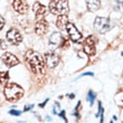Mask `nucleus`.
I'll return each instance as SVG.
<instances>
[{
	"mask_svg": "<svg viewBox=\"0 0 123 123\" xmlns=\"http://www.w3.org/2000/svg\"><path fill=\"white\" fill-rule=\"evenodd\" d=\"M32 10L35 11L36 17L42 18V17L46 13V11H47V8H46V6H43L40 2H35L34 6H32Z\"/></svg>",
	"mask_w": 123,
	"mask_h": 123,
	"instance_id": "13",
	"label": "nucleus"
},
{
	"mask_svg": "<svg viewBox=\"0 0 123 123\" xmlns=\"http://www.w3.org/2000/svg\"><path fill=\"white\" fill-rule=\"evenodd\" d=\"M26 62L29 65L30 69L32 71V73L35 74H44L45 73V62L42 59V57L37 54L36 52H34L32 49H28L25 55Z\"/></svg>",
	"mask_w": 123,
	"mask_h": 123,
	"instance_id": "1",
	"label": "nucleus"
},
{
	"mask_svg": "<svg viewBox=\"0 0 123 123\" xmlns=\"http://www.w3.org/2000/svg\"><path fill=\"white\" fill-rule=\"evenodd\" d=\"M63 39H64V37L59 32H53L52 35H50V37H49V44L52 46L58 47V46H61Z\"/></svg>",
	"mask_w": 123,
	"mask_h": 123,
	"instance_id": "12",
	"label": "nucleus"
},
{
	"mask_svg": "<svg viewBox=\"0 0 123 123\" xmlns=\"http://www.w3.org/2000/svg\"><path fill=\"white\" fill-rule=\"evenodd\" d=\"M80 106H81V103H77V105H76V109H75V112H74V115L76 117H80V113H78V110H80Z\"/></svg>",
	"mask_w": 123,
	"mask_h": 123,
	"instance_id": "20",
	"label": "nucleus"
},
{
	"mask_svg": "<svg viewBox=\"0 0 123 123\" xmlns=\"http://www.w3.org/2000/svg\"><path fill=\"white\" fill-rule=\"evenodd\" d=\"M47 30H48V24H47L46 20L40 19V20H38V21L36 23L35 31H36L37 35H39V36L44 35V34L47 32Z\"/></svg>",
	"mask_w": 123,
	"mask_h": 123,
	"instance_id": "10",
	"label": "nucleus"
},
{
	"mask_svg": "<svg viewBox=\"0 0 123 123\" xmlns=\"http://www.w3.org/2000/svg\"><path fill=\"white\" fill-rule=\"evenodd\" d=\"M94 28L101 34H105L110 30V19L106 17H96L94 21Z\"/></svg>",
	"mask_w": 123,
	"mask_h": 123,
	"instance_id": "3",
	"label": "nucleus"
},
{
	"mask_svg": "<svg viewBox=\"0 0 123 123\" xmlns=\"http://www.w3.org/2000/svg\"><path fill=\"white\" fill-rule=\"evenodd\" d=\"M59 57L58 55H56L55 53H46L45 54V65H47V67L54 68L59 64Z\"/></svg>",
	"mask_w": 123,
	"mask_h": 123,
	"instance_id": "7",
	"label": "nucleus"
},
{
	"mask_svg": "<svg viewBox=\"0 0 123 123\" xmlns=\"http://www.w3.org/2000/svg\"><path fill=\"white\" fill-rule=\"evenodd\" d=\"M9 114H11V115H15V117H18V115H20V111L10 110V111H9Z\"/></svg>",
	"mask_w": 123,
	"mask_h": 123,
	"instance_id": "21",
	"label": "nucleus"
},
{
	"mask_svg": "<svg viewBox=\"0 0 123 123\" xmlns=\"http://www.w3.org/2000/svg\"><path fill=\"white\" fill-rule=\"evenodd\" d=\"M6 38L11 45H19L23 42V36L19 30L16 28H10L6 34Z\"/></svg>",
	"mask_w": 123,
	"mask_h": 123,
	"instance_id": "4",
	"label": "nucleus"
},
{
	"mask_svg": "<svg viewBox=\"0 0 123 123\" xmlns=\"http://www.w3.org/2000/svg\"><path fill=\"white\" fill-rule=\"evenodd\" d=\"M122 56H123V52H122Z\"/></svg>",
	"mask_w": 123,
	"mask_h": 123,
	"instance_id": "29",
	"label": "nucleus"
},
{
	"mask_svg": "<svg viewBox=\"0 0 123 123\" xmlns=\"http://www.w3.org/2000/svg\"><path fill=\"white\" fill-rule=\"evenodd\" d=\"M12 7L17 12L26 13L28 10V2H27V0H13Z\"/></svg>",
	"mask_w": 123,
	"mask_h": 123,
	"instance_id": "9",
	"label": "nucleus"
},
{
	"mask_svg": "<svg viewBox=\"0 0 123 123\" xmlns=\"http://www.w3.org/2000/svg\"><path fill=\"white\" fill-rule=\"evenodd\" d=\"M56 10L59 15H66L68 12V0H58L56 2Z\"/></svg>",
	"mask_w": 123,
	"mask_h": 123,
	"instance_id": "11",
	"label": "nucleus"
},
{
	"mask_svg": "<svg viewBox=\"0 0 123 123\" xmlns=\"http://www.w3.org/2000/svg\"><path fill=\"white\" fill-rule=\"evenodd\" d=\"M52 1H55V0H52Z\"/></svg>",
	"mask_w": 123,
	"mask_h": 123,
	"instance_id": "30",
	"label": "nucleus"
},
{
	"mask_svg": "<svg viewBox=\"0 0 123 123\" xmlns=\"http://www.w3.org/2000/svg\"><path fill=\"white\" fill-rule=\"evenodd\" d=\"M59 47H62V48H67V47H68V40H67V39H65V38L63 39Z\"/></svg>",
	"mask_w": 123,
	"mask_h": 123,
	"instance_id": "19",
	"label": "nucleus"
},
{
	"mask_svg": "<svg viewBox=\"0 0 123 123\" xmlns=\"http://www.w3.org/2000/svg\"><path fill=\"white\" fill-rule=\"evenodd\" d=\"M3 94L8 101L10 102H16L19 101L24 96V90L21 86H19L16 83H9L5 86Z\"/></svg>",
	"mask_w": 123,
	"mask_h": 123,
	"instance_id": "2",
	"label": "nucleus"
},
{
	"mask_svg": "<svg viewBox=\"0 0 123 123\" xmlns=\"http://www.w3.org/2000/svg\"><path fill=\"white\" fill-rule=\"evenodd\" d=\"M1 59L5 63V65H7L8 67H13L16 65L19 64V61L16 56L11 54V53H5L2 56H1Z\"/></svg>",
	"mask_w": 123,
	"mask_h": 123,
	"instance_id": "8",
	"label": "nucleus"
},
{
	"mask_svg": "<svg viewBox=\"0 0 123 123\" xmlns=\"http://www.w3.org/2000/svg\"><path fill=\"white\" fill-rule=\"evenodd\" d=\"M65 29L67 31V34H68V36H69V38H71L72 42H74V43H81L82 42L81 32L78 31V29L76 28V26H75L74 24L68 23Z\"/></svg>",
	"mask_w": 123,
	"mask_h": 123,
	"instance_id": "6",
	"label": "nucleus"
},
{
	"mask_svg": "<svg viewBox=\"0 0 123 123\" xmlns=\"http://www.w3.org/2000/svg\"><path fill=\"white\" fill-rule=\"evenodd\" d=\"M86 6L90 11H96L101 7L100 0H86Z\"/></svg>",
	"mask_w": 123,
	"mask_h": 123,
	"instance_id": "15",
	"label": "nucleus"
},
{
	"mask_svg": "<svg viewBox=\"0 0 123 123\" xmlns=\"http://www.w3.org/2000/svg\"><path fill=\"white\" fill-rule=\"evenodd\" d=\"M3 26H5V19L2 17H0V30L3 28Z\"/></svg>",
	"mask_w": 123,
	"mask_h": 123,
	"instance_id": "22",
	"label": "nucleus"
},
{
	"mask_svg": "<svg viewBox=\"0 0 123 123\" xmlns=\"http://www.w3.org/2000/svg\"><path fill=\"white\" fill-rule=\"evenodd\" d=\"M48 8H49V11H50L53 15H57V10H56V2H55V1H50Z\"/></svg>",
	"mask_w": 123,
	"mask_h": 123,
	"instance_id": "17",
	"label": "nucleus"
},
{
	"mask_svg": "<svg viewBox=\"0 0 123 123\" xmlns=\"http://www.w3.org/2000/svg\"><path fill=\"white\" fill-rule=\"evenodd\" d=\"M75 97V94H69V98H74Z\"/></svg>",
	"mask_w": 123,
	"mask_h": 123,
	"instance_id": "28",
	"label": "nucleus"
},
{
	"mask_svg": "<svg viewBox=\"0 0 123 123\" xmlns=\"http://www.w3.org/2000/svg\"><path fill=\"white\" fill-rule=\"evenodd\" d=\"M95 44H96V38L94 36H90L85 39L84 45H83V50L86 55L88 56H94L96 53L95 49Z\"/></svg>",
	"mask_w": 123,
	"mask_h": 123,
	"instance_id": "5",
	"label": "nucleus"
},
{
	"mask_svg": "<svg viewBox=\"0 0 123 123\" xmlns=\"http://www.w3.org/2000/svg\"><path fill=\"white\" fill-rule=\"evenodd\" d=\"M111 123H113V122H111Z\"/></svg>",
	"mask_w": 123,
	"mask_h": 123,
	"instance_id": "31",
	"label": "nucleus"
},
{
	"mask_svg": "<svg viewBox=\"0 0 123 123\" xmlns=\"http://www.w3.org/2000/svg\"><path fill=\"white\" fill-rule=\"evenodd\" d=\"M94 98H95V93H94L93 91H88V98H87V100L90 101L91 106L93 105V103H94Z\"/></svg>",
	"mask_w": 123,
	"mask_h": 123,
	"instance_id": "18",
	"label": "nucleus"
},
{
	"mask_svg": "<svg viewBox=\"0 0 123 123\" xmlns=\"http://www.w3.org/2000/svg\"><path fill=\"white\" fill-rule=\"evenodd\" d=\"M48 101H49L48 98H47V100H45V101H44V102H43V103H40V104H39V106H40V107H44V105H45V104L47 103Z\"/></svg>",
	"mask_w": 123,
	"mask_h": 123,
	"instance_id": "25",
	"label": "nucleus"
},
{
	"mask_svg": "<svg viewBox=\"0 0 123 123\" xmlns=\"http://www.w3.org/2000/svg\"><path fill=\"white\" fill-rule=\"evenodd\" d=\"M65 111H61V113H59V117H63V119H65Z\"/></svg>",
	"mask_w": 123,
	"mask_h": 123,
	"instance_id": "26",
	"label": "nucleus"
},
{
	"mask_svg": "<svg viewBox=\"0 0 123 123\" xmlns=\"http://www.w3.org/2000/svg\"><path fill=\"white\" fill-rule=\"evenodd\" d=\"M68 24V17L66 15H59L56 20V26L61 30H64Z\"/></svg>",
	"mask_w": 123,
	"mask_h": 123,
	"instance_id": "14",
	"label": "nucleus"
},
{
	"mask_svg": "<svg viewBox=\"0 0 123 123\" xmlns=\"http://www.w3.org/2000/svg\"><path fill=\"white\" fill-rule=\"evenodd\" d=\"M88 75H91V76H93V73H91V72H88V73H84V74L82 75V76H88Z\"/></svg>",
	"mask_w": 123,
	"mask_h": 123,
	"instance_id": "27",
	"label": "nucleus"
},
{
	"mask_svg": "<svg viewBox=\"0 0 123 123\" xmlns=\"http://www.w3.org/2000/svg\"><path fill=\"white\" fill-rule=\"evenodd\" d=\"M0 48H7V45L5 44V42H3L2 39H0Z\"/></svg>",
	"mask_w": 123,
	"mask_h": 123,
	"instance_id": "23",
	"label": "nucleus"
},
{
	"mask_svg": "<svg viewBox=\"0 0 123 123\" xmlns=\"http://www.w3.org/2000/svg\"><path fill=\"white\" fill-rule=\"evenodd\" d=\"M9 81V73L8 72H0V85H5Z\"/></svg>",
	"mask_w": 123,
	"mask_h": 123,
	"instance_id": "16",
	"label": "nucleus"
},
{
	"mask_svg": "<svg viewBox=\"0 0 123 123\" xmlns=\"http://www.w3.org/2000/svg\"><path fill=\"white\" fill-rule=\"evenodd\" d=\"M32 106H34V105H27V106L25 107V110H24V111H25V112H27V111L31 110V109H32Z\"/></svg>",
	"mask_w": 123,
	"mask_h": 123,
	"instance_id": "24",
	"label": "nucleus"
}]
</instances>
